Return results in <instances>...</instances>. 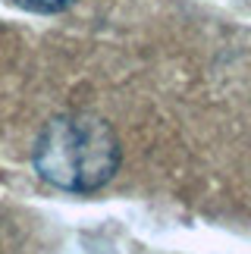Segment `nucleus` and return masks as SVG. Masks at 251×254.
<instances>
[{"label":"nucleus","mask_w":251,"mask_h":254,"mask_svg":"<svg viewBox=\"0 0 251 254\" xmlns=\"http://www.w3.org/2000/svg\"><path fill=\"white\" fill-rule=\"evenodd\" d=\"M35 167L63 191H98L120 167V141L94 116H60L38 138Z\"/></svg>","instance_id":"1"},{"label":"nucleus","mask_w":251,"mask_h":254,"mask_svg":"<svg viewBox=\"0 0 251 254\" xmlns=\"http://www.w3.org/2000/svg\"><path fill=\"white\" fill-rule=\"evenodd\" d=\"M16 6L28 9V13H44V16H54V13H66L69 6H75V0H13Z\"/></svg>","instance_id":"2"}]
</instances>
